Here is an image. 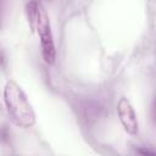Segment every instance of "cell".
<instances>
[{
    "label": "cell",
    "mask_w": 156,
    "mask_h": 156,
    "mask_svg": "<svg viewBox=\"0 0 156 156\" xmlns=\"http://www.w3.org/2000/svg\"><path fill=\"white\" fill-rule=\"evenodd\" d=\"M2 95L7 113L16 126L30 128L35 124V112L20 84L12 79L7 80Z\"/></svg>",
    "instance_id": "obj_1"
},
{
    "label": "cell",
    "mask_w": 156,
    "mask_h": 156,
    "mask_svg": "<svg viewBox=\"0 0 156 156\" xmlns=\"http://www.w3.org/2000/svg\"><path fill=\"white\" fill-rule=\"evenodd\" d=\"M35 30L38 32L39 38H40L43 60L48 65H54L56 61V49H55V43H54V35L51 30V23H50L49 15L41 2L39 5Z\"/></svg>",
    "instance_id": "obj_2"
},
{
    "label": "cell",
    "mask_w": 156,
    "mask_h": 156,
    "mask_svg": "<svg viewBox=\"0 0 156 156\" xmlns=\"http://www.w3.org/2000/svg\"><path fill=\"white\" fill-rule=\"evenodd\" d=\"M117 113H118V118H119L124 130L130 135H136L139 132V122L136 118V113L127 98L122 96L118 100Z\"/></svg>",
    "instance_id": "obj_3"
},
{
    "label": "cell",
    "mask_w": 156,
    "mask_h": 156,
    "mask_svg": "<svg viewBox=\"0 0 156 156\" xmlns=\"http://www.w3.org/2000/svg\"><path fill=\"white\" fill-rule=\"evenodd\" d=\"M80 107L82 115L87 122H95L104 115V106L95 100H85Z\"/></svg>",
    "instance_id": "obj_4"
},
{
    "label": "cell",
    "mask_w": 156,
    "mask_h": 156,
    "mask_svg": "<svg viewBox=\"0 0 156 156\" xmlns=\"http://www.w3.org/2000/svg\"><path fill=\"white\" fill-rule=\"evenodd\" d=\"M39 5H40V1H39V0H30V1L26 5V15H27L28 23H29L32 30H35L37 18H38V11H39Z\"/></svg>",
    "instance_id": "obj_5"
},
{
    "label": "cell",
    "mask_w": 156,
    "mask_h": 156,
    "mask_svg": "<svg viewBox=\"0 0 156 156\" xmlns=\"http://www.w3.org/2000/svg\"><path fill=\"white\" fill-rule=\"evenodd\" d=\"M11 140V132L7 126H0V145H9Z\"/></svg>",
    "instance_id": "obj_6"
},
{
    "label": "cell",
    "mask_w": 156,
    "mask_h": 156,
    "mask_svg": "<svg viewBox=\"0 0 156 156\" xmlns=\"http://www.w3.org/2000/svg\"><path fill=\"white\" fill-rule=\"evenodd\" d=\"M6 66V56H5V52L0 49V69L4 68Z\"/></svg>",
    "instance_id": "obj_7"
},
{
    "label": "cell",
    "mask_w": 156,
    "mask_h": 156,
    "mask_svg": "<svg viewBox=\"0 0 156 156\" xmlns=\"http://www.w3.org/2000/svg\"><path fill=\"white\" fill-rule=\"evenodd\" d=\"M136 151H138L139 154H141V155H150V156H154V155H155V152H154L152 150H149V149H145V147L138 149Z\"/></svg>",
    "instance_id": "obj_8"
},
{
    "label": "cell",
    "mask_w": 156,
    "mask_h": 156,
    "mask_svg": "<svg viewBox=\"0 0 156 156\" xmlns=\"http://www.w3.org/2000/svg\"><path fill=\"white\" fill-rule=\"evenodd\" d=\"M4 4H5V0H0V11L4 9Z\"/></svg>",
    "instance_id": "obj_9"
},
{
    "label": "cell",
    "mask_w": 156,
    "mask_h": 156,
    "mask_svg": "<svg viewBox=\"0 0 156 156\" xmlns=\"http://www.w3.org/2000/svg\"><path fill=\"white\" fill-rule=\"evenodd\" d=\"M0 111H1V107H0Z\"/></svg>",
    "instance_id": "obj_10"
},
{
    "label": "cell",
    "mask_w": 156,
    "mask_h": 156,
    "mask_svg": "<svg viewBox=\"0 0 156 156\" xmlns=\"http://www.w3.org/2000/svg\"><path fill=\"white\" fill-rule=\"evenodd\" d=\"M0 26H1V23H0Z\"/></svg>",
    "instance_id": "obj_11"
}]
</instances>
